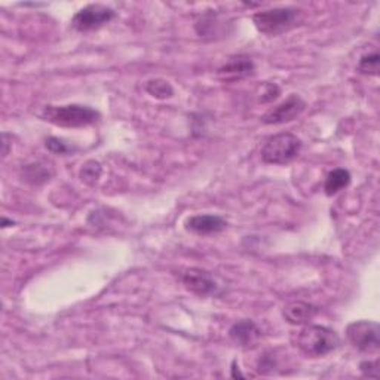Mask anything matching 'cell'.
Returning a JSON list of instances; mask_svg holds the SVG:
<instances>
[{
    "label": "cell",
    "instance_id": "6da1fadb",
    "mask_svg": "<svg viewBox=\"0 0 380 380\" xmlns=\"http://www.w3.org/2000/svg\"><path fill=\"white\" fill-rule=\"evenodd\" d=\"M294 344L309 358H319L336 351L340 344V337L335 330L328 327L306 324L294 336Z\"/></svg>",
    "mask_w": 380,
    "mask_h": 380
},
{
    "label": "cell",
    "instance_id": "7a4b0ae2",
    "mask_svg": "<svg viewBox=\"0 0 380 380\" xmlns=\"http://www.w3.org/2000/svg\"><path fill=\"white\" fill-rule=\"evenodd\" d=\"M40 116L43 121L51 122L61 128H84L94 125L100 121L101 114L98 110L82 105L67 106H46Z\"/></svg>",
    "mask_w": 380,
    "mask_h": 380
},
{
    "label": "cell",
    "instance_id": "3957f363",
    "mask_svg": "<svg viewBox=\"0 0 380 380\" xmlns=\"http://www.w3.org/2000/svg\"><path fill=\"white\" fill-rule=\"evenodd\" d=\"M302 10L285 6V8H273L260 10V13L252 15V22L256 29L266 34V36H280V34L291 30L301 21Z\"/></svg>",
    "mask_w": 380,
    "mask_h": 380
},
{
    "label": "cell",
    "instance_id": "277c9868",
    "mask_svg": "<svg viewBox=\"0 0 380 380\" xmlns=\"http://www.w3.org/2000/svg\"><path fill=\"white\" fill-rule=\"evenodd\" d=\"M302 140L294 134L282 132L271 137L261 149L263 162L271 165H287L301 155Z\"/></svg>",
    "mask_w": 380,
    "mask_h": 380
},
{
    "label": "cell",
    "instance_id": "5b68a950",
    "mask_svg": "<svg viewBox=\"0 0 380 380\" xmlns=\"http://www.w3.org/2000/svg\"><path fill=\"white\" fill-rule=\"evenodd\" d=\"M114 17H116V13L113 8L101 3H92L77 10L72 18V27L79 33H89L109 24Z\"/></svg>",
    "mask_w": 380,
    "mask_h": 380
},
{
    "label": "cell",
    "instance_id": "8992f818",
    "mask_svg": "<svg viewBox=\"0 0 380 380\" xmlns=\"http://www.w3.org/2000/svg\"><path fill=\"white\" fill-rule=\"evenodd\" d=\"M347 337L355 349L374 354L380 348V327L374 321H356L348 326Z\"/></svg>",
    "mask_w": 380,
    "mask_h": 380
},
{
    "label": "cell",
    "instance_id": "52a82bcc",
    "mask_svg": "<svg viewBox=\"0 0 380 380\" xmlns=\"http://www.w3.org/2000/svg\"><path fill=\"white\" fill-rule=\"evenodd\" d=\"M181 281L190 293L199 297H211L222 293L220 285L217 284L214 275L199 268H190L184 271L181 275Z\"/></svg>",
    "mask_w": 380,
    "mask_h": 380
},
{
    "label": "cell",
    "instance_id": "ba28073f",
    "mask_svg": "<svg viewBox=\"0 0 380 380\" xmlns=\"http://www.w3.org/2000/svg\"><path fill=\"white\" fill-rule=\"evenodd\" d=\"M306 109V101L297 94L289 96L278 106L269 109L261 116V122L266 125H282L297 119Z\"/></svg>",
    "mask_w": 380,
    "mask_h": 380
},
{
    "label": "cell",
    "instance_id": "9c48e42d",
    "mask_svg": "<svg viewBox=\"0 0 380 380\" xmlns=\"http://www.w3.org/2000/svg\"><path fill=\"white\" fill-rule=\"evenodd\" d=\"M256 73V66L247 55H235L217 70V76L223 82H238Z\"/></svg>",
    "mask_w": 380,
    "mask_h": 380
},
{
    "label": "cell",
    "instance_id": "30bf717a",
    "mask_svg": "<svg viewBox=\"0 0 380 380\" xmlns=\"http://www.w3.org/2000/svg\"><path fill=\"white\" fill-rule=\"evenodd\" d=\"M184 227H186L188 232H192L199 236L206 235H214L220 234L227 227V222L222 215L215 214H198L189 217L186 222H184Z\"/></svg>",
    "mask_w": 380,
    "mask_h": 380
},
{
    "label": "cell",
    "instance_id": "8fae6325",
    "mask_svg": "<svg viewBox=\"0 0 380 380\" xmlns=\"http://www.w3.org/2000/svg\"><path fill=\"white\" fill-rule=\"evenodd\" d=\"M229 336L236 344L243 348L256 347L261 337V330L252 319H241L230 327Z\"/></svg>",
    "mask_w": 380,
    "mask_h": 380
},
{
    "label": "cell",
    "instance_id": "7c38bea8",
    "mask_svg": "<svg viewBox=\"0 0 380 380\" xmlns=\"http://www.w3.org/2000/svg\"><path fill=\"white\" fill-rule=\"evenodd\" d=\"M318 314V307L306 302H291L282 309L284 319L291 326H306Z\"/></svg>",
    "mask_w": 380,
    "mask_h": 380
},
{
    "label": "cell",
    "instance_id": "4fadbf2b",
    "mask_svg": "<svg viewBox=\"0 0 380 380\" xmlns=\"http://www.w3.org/2000/svg\"><path fill=\"white\" fill-rule=\"evenodd\" d=\"M351 178H352L351 172L344 168H336L330 171L324 184V190L327 193V197H333V195L347 189L351 184Z\"/></svg>",
    "mask_w": 380,
    "mask_h": 380
},
{
    "label": "cell",
    "instance_id": "5bb4252c",
    "mask_svg": "<svg viewBox=\"0 0 380 380\" xmlns=\"http://www.w3.org/2000/svg\"><path fill=\"white\" fill-rule=\"evenodd\" d=\"M21 177L31 186H40V184L50 181L52 177V171L39 162L29 164L21 169Z\"/></svg>",
    "mask_w": 380,
    "mask_h": 380
},
{
    "label": "cell",
    "instance_id": "9a60e30c",
    "mask_svg": "<svg viewBox=\"0 0 380 380\" xmlns=\"http://www.w3.org/2000/svg\"><path fill=\"white\" fill-rule=\"evenodd\" d=\"M146 91L149 96H152L156 100H168L174 96V88L165 79H151L147 80Z\"/></svg>",
    "mask_w": 380,
    "mask_h": 380
},
{
    "label": "cell",
    "instance_id": "2e32d148",
    "mask_svg": "<svg viewBox=\"0 0 380 380\" xmlns=\"http://www.w3.org/2000/svg\"><path fill=\"white\" fill-rule=\"evenodd\" d=\"M220 24L222 22L218 20L217 14H206L195 24V29H197V33L201 38H214V34H218Z\"/></svg>",
    "mask_w": 380,
    "mask_h": 380
},
{
    "label": "cell",
    "instance_id": "e0dca14e",
    "mask_svg": "<svg viewBox=\"0 0 380 380\" xmlns=\"http://www.w3.org/2000/svg\"><path fill=\"white\" fill-rule=\"evenodd\" d=\"M102 174V167L97 160H88L79 171V178L88 186H96Z\"/></svg>",
    "mask_w": 380,
    "mask_h": 380
},
{
    "label": "cell",
    "instance_id": "ac0fdd59",
    "mask_svg": "<svg viewBox=\"0 0 380 380\" xmlns=\"http://www.w3.org/2000/svg\"><path fill=\"white\" fill-rule=\"evenodd\" d=\"M379 61H380V56L376 51L364 54L358 61V72L365 76H377L379 75Z\"/></svg>",
    "mask_w": 380,
    "mask_h": 380
},
{
    "label": "cell",
    "instance_id": "d6986e66",
    "mask_svg": "<svg viewBox=\"0 0 380 380\" xmlns=\"http://www.w3.org/2000/svg\"><path fill=\"white\" fill-rule=\"evenodd\" d=\"M45 146L51 153H55V155H67V153L73 152V149L70 146L66 144L63 140H60V138H56V137L46 138Z\"/></svg>",
    "mask_w": 380,
    "mask_h": 380
},
{
    "label": "cell",
    "instance_id": "ffe728a7",
    "mask_svg": "<svg viewBox=\"0 0 380 380\" xmlns=\"http://www.w3.org/2000/svg\"><path fill=\"white\" fill-rule=\"evenodd\" d=\"M280 96H281V88L276 84L266 82V84H263V92H261L259 101L260 102H272Z\"/></svg>",
    "mask_w": 380,
    "mask_h": 380
},
{
    "label": "cell",
    "instance_id": "44dd1931",
    "mask_svg": "<svg viewBox=\"0 0 380 380\" xmlns=\"http://www.w3.org/2000/svg\"><path fill=\"white\" fill-rule=\"evenodd\" d=\"M360 370L365 377H373L377 379L379 377V360L374 361H363L360 364Z\"/></svg>",
    "mask_w": 380,
    "mask_h": 380
},
{
    "label": "cell",
    "instance_id": "7402d4cb",
    "mask_svg": "<svg viewBox=\"0 0 380 380\" xmlns=\"http://www.w3.org/2000/svg\"><path fill=\"white\" fill-rule=\"evenodd\" d=\"M273 367H275L273 356H271V355H264V356H261L260 364H259V372H260V373L266 374V373H269V372L272 370Z\"/></svg>",
    "mask_w": 380,
    "mask_h": 380
},
{
    "label": "cell",
    "instance_id": "603a6c76",
    "mask_svg": "<svg viewBox=\"0 0 380 380\" xmlns=\"http://www.w3.org/2000/svg\"><path fill=\"white\" fill-rule=\"evenodd\" d=\"M232 377H234V379H236V377L244 379V377H245L243 373H241L239 365H238V361H236V360L232 363Z\"/></svg>",
    "mask_w": 380,
    "mask_h": 380
},
{
    "label": "cell",
    "instance_id": "cb8c5ba5",
    "mask_svg": "<svg viewBox=\"0 0 380 380\" xmlns=\"http://www.w3.org/2000/svg\"><path fill=\"white\" fill-rule=\"evenodd\" d=\"M9 225L13 226V225H15V223H14L13 220H8L6 217H3V218H2V227H9Z\"/></svg>",
    "mask_w": 380,
    "mask_h": 380
}]
</instances>
